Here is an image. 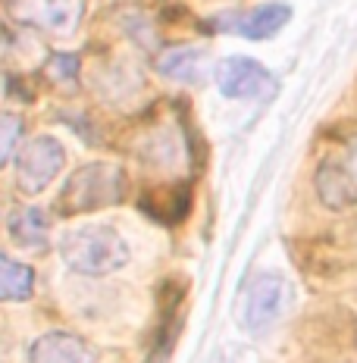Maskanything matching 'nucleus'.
Listing matches in <instances>:
<instances>
[{
    "label": "nucleus",
    "instance_id": "obj_1",
    "mask_svg": "<svg viewBox=\"0 0 357 363\" xmlns=\"http://www.w3.org/2000/svg\"><path fill=\"white\" fill-rule=\"evenodd\" d=\"M60 257L79 276H110V272L128 267L132 251H128V241L113 225L88 223L66 232L60 241Z\"/></svg>",
    "mask_w": 357,
    "mask_h": 363
},
{
    "label": "nucleus",
    "instance_id": "obj_2",
    "mask_svg": "<svg viewBox=\"0 0 357 363\" xmlns=\"http://www.w3.org/2000/svg\"><path fill=\"white\" fill-rule=\"evenodd\" d=\"M126 172L116 163H88L66 179L57 198V210L66 216H79L113 207L126 198Z\"/></svg>",
    "mask_w": 357,
    "mask_h": 363
},
{
    "label": "nucleus",
    "instance_id": "obj_3",
    "mask_svg": "<svg viewBox=\"0 0 357 363\" xmlns=\"http://www.w3.org/2000/svg\"><path fill=\"white\" fill-rule=\"evenodd\" d=\"M66 166V150L54 135H38L16 157V185L22 194H41Z\"/></svg>",
    "mask_w": 357,
    "mask_h": 363
},
{
    "label": "nucleus",
    "instance_id": "obj_4",
    "mask_svg": "<svg viewBox=\"0 0 357 363\" xmlns=\"http://www.w3.org/2000/svg\"><path fill=\"white\" fill-rule=\"evenodd\" d=\"M6 13L16 26L50 35H72L85 16V0H6Z\"/></svg>",
    "mask_w": 357,
    "mask_h": 363
},
{
    "label": "nucleus",
    "instance_id": "obj_5",
    "mask_svg": "<svg viewBox=\"0 0 357 363\" xmlns=\"http://www.w3.org/2000/svg\"><path fill=\"white\" fill-rule=\"evenodd\" d=\"M214 79L223 97L229 101H260L276 91V79L260 60L251 57H226L216 63Z\"/></svg>",
    "mask_w": 357,
    "mask_h": 363
},
{
    "label": "nucleus",
    "instance_id": "obj_6",
    "mask_svg": "<svg viewBox=\"0 0 357 363\" xmlns=\"http://www.w3.org/2000/svg\"><path fill=\"white\" fill-rule=\"evenodd\" d=\"M285 307H288V282L276 272H263L248 285L241 323H245L251 335H263V332L282 320Z\"/></svg>",
    "mask_w": 357,
    "mask_h": 363
},
{
    "label": "nucleus",
    "instance_id": "obj_7",
    "mask_svg": "<svg viewBox=\"0 0 357 363\" xmlns=\"http://www.w3.org/2000/svg\"><path fill=\"white\" fill-rule=\"evenodd\" d=\"M317 194L323 207L329 210H348L357 203V138L345 145L341 157H329L317 169Z\"/></svg>",
    "mask_w": 357,
    "mask_h": 363
},
{
    "label": "nucleus",
    "instance_id": "obj_8",
    "mask_svg": "<svg viewBox=\"0 0 357 363\" xmlns=\"http://www.w3.org/2000/svg\"><path fill=\"white\" fill-rule=\"evenodd\" d=\"M288 16H292V10H288L285 4H263V6H254V10H248V13L219 16L216 28L235 32L241 38H251V41H267V38H273L285 26Z\"/></svg>",
    "mask_w": 357,
    "mask_h": 363
},
{
    "label": "nucleus",
    "instance_id": "obj_9",
    "mask_svg": "<svg viewBox=\"0 0 357 363\" xmlns=\"http://www.w3.org/2000/svg\"><path fill=\"white\" fill-rule=\"evenodd\" d=\"M28 363H97L85 338L72 332H44L28 347Z\"/></svg>",
    "mask_w": 357,
    "mask_h": 363
},
{
    "label": "nucleus",
    "instance_id": "obj_10",
    "mask_svg": "<svg viewBox=\"0 0 357 363\" xmlns=\"http://www.w3.org/2000/svg\"><path fill=\"white\" fill-rule=\"evenodd\" d=\"M157 72L179 85H204L210 75V54L201 48H170L157 57Z\"/></svg>",
    "mask_w": 357,
    "mask_h": 363
},
{
    "label": "nucleus",
    "instance_id": "obj_11",
    "mask_svg": "<svg viewBox=\"0 0 357 363\" xmlns=\"http://www.w3.org/2000/svg\"><path fill=\"white\" fill-rule=\"evenodd\" d=\"M6 229H10V238L22 247H44L50 235V219L41 207H16L6 219Z\"/></svg>",
    "mask_w": 357,
    "mask_h": 363
},
{
    "label": "nucleus",
    "instance_id": "obj_12",
    "mask_svg": "<svg viewBox=\"0 0 357 363\" xmlns=\"http://www.w3.org/2000/svg\"><path fill=\"white\" fill-rule=\"evenodd\" d=\"M35 294V272L28 263L0 251V304H19Z\"/></svg>",
    "mask_w": 357,
    "mask_h": 363
},
{
    "label": "nucleus",
    "instance_id": "obj_13",
    "mask_svg": "<svg viewBox=\"0 0 357 363\" xmlns=\"http://www.w3.org/2000/svg\"><path fill=\"white\" fill-rule=\"evenodd\" d=\"M19 138H22V119L16 113H0V169L10 163Z\"/></svg>",
    "mask_w": 357,
    "mask_h": 363
},
{
    "label": "nucleus",
    "instance_id": "obj_14",
    "mask_svg": "<svg viewBox=\"0 0 357 363\" xmlns=\"http://www.w3.org/2000/svg\"><path fill=\"white\" fill-rule=\"evenodd\" d=\"M75 69H79V60L75 57H54L50 60V75H57V79H75Z\"/></svg>",
    "mask_w": 357,
    "mask_h": 363
}]
</instances>
